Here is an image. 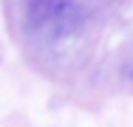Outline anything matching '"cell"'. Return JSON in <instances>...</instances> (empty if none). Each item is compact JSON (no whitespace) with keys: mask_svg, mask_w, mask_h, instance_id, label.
Instances as JSON below:
<instances>
[{"mask_svg":"<svg viewBox=\"0 0 133 127\" xmlns=\"http://www.w3.org/2000/svg\"><path fill=\"white\" fill-rule=\"evenodd\" d=\"M23 11L28 28L45 37H68L85 23L79 0H23Z\"/></svg>","mask_w":133,"mask_h":127,"instance_id":"obj_1","label":"cell"}]
</instances>
